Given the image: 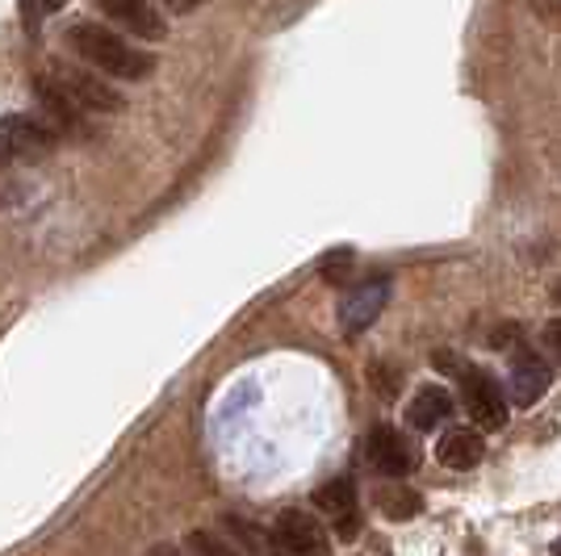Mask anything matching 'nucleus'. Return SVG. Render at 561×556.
Instances as JSON below:
<instances>
[{
    "mask_svg": "<svg viewBox=\"0 0 561 556\" xmlns=\"http://www.w3.org/2000/svg\"><path fill=\"white\" fill-rule=\"evenodd\" d=\"M68 47L80 63H89V68H96L101 76H110V80H126V84L151 80L156 68H160V59L151 50H142L126 34H117L114 25H101V22H71Z\"/></svg>",
    "mask_w": 561,
    "mask_h": 556,
    "instance_id": "1",
    "label": "nucleus"
},
{
    "mask_svg": "<svg viewBox=\"0 0 561 556\" xmlns=\"http://www.w3.org/2000/svg\"><path fill=\"white\" fill-rule=\"evenodd\" d=\"M432 364L440 372H453L457 377V385H461V402H466L469 418L482 427V431H499V427H507V397H503V385H499V377L486 369H478V364H469L461 356H453V351H436L432 356Z\"/></svg>",
    "mask_w": 561,
    "mask_h": 556,
    "instance_id": "2",
    "label": "nucleus"
},
{
    "mask_svg": "<svg viewBox=\"0 0 561 556\" xmlns=\"http://www.w3.org/2000/svg\"><path fill=\"white\" fill-rule=\"evenodd\" d=\"M59 147V126L47 114H4L0 117V163L47 160Z\"/></svg>",
    "mask_w": 561,
    "mask_h": 556,
    "instance_id": "3",
    "label": "nucleus"
},
{
    "mask_svg": "<svg viewBox=\"0 0 561 556\" xmlns=\"http://www.w3.org/2000/svg\"><path fill=\"white\" fill-rule=\"evenodd\" d=\"M50 76L59 80V89L84 109V114H122L126 109V96L117 93L114 84H110V76H101L96 68L89 63H68V59H50L47 63Z\"/></svg>",
    "mask_w": 561,
    "mask_h": 556,
    "instance_id": "4",
    "label": "nucleus"
},
{
    "mask_svg": "<svg viewBox=\"0 0 561 556\" xmlns=\"http://www.w3.org/2000/svg\"><path fill=\"white\" fill-rule=\"evenodd\" d=\"M273 556H331V535L319 514L302 507H285L268 528Z\"/></svg>",
    "mask_w": 561,
    "mask_h": 556,
    "instance_id": "5",
    "label": "nucleus"
},
{
    "mask_svg": "<svg viewBox=\"0 0 561 556\" xmlns=\"http://www.w3.org/2000/svg\"><path fill=\"white\" fill-rule=\"evenodd\" d=\"M365 464L374 473H381V477H411L420 468V452H415V443L407 440L398 427L377 422L374 431L365 436Z\"/></svg>",
    "mask_w": 561,
    "mask_h": 556,
    "instance_id": "6",
    "label": "nucleus"
},
{
    "mask_svg": "<svg viewBox=\"0 0 561 556\" xmlns=\"http://www.w3.org/2000/svg\"><path fill=\"white\" fill-rule=\"evenodd\" d=\"M93 4L122 34H135V43H164L168 38V18L160 13L156 0H93Z\"/></svg>",
    "mask_w": 561,
    "mask_h": 556,
    "instance_id": "7",
    "label": "nucleus"
},
{
    "mask_svg": "<svg viewBox=\"0 0 561 556\" xmlns=\"http://www.w3.org/2000/svg\"><path fill=\"white\" fill-rule=\"evenodd\" d=\"M314 510H323L331 523H335V535L340 540H356L360 535V494H356V482L352 477H331L314 489Z\"/></svg>",
    "mask_w": 561,
    "mask_h": 556,
    "instance_id": "8",
    "label": "nucleus"
},
{
    "mask_svg": "<svg viewBox=\"0 0 561 556\" xmlns=\"http://www.w3.org/2000/svg\"><path fill=\"white\" fill-rule=\"evenodd\" d=\"M390 302V280L374 277V280H360L356 289H348V298L340 302V326L344 335H360L377 323V314L386 310Z\"/></svg>",
    "mask_w": 561,
    "mask_h": 556,
    "instance_id": "9",
    "label": "nucleus"
},
{
    "mask_svg": "<svg viewBox=\"0 0 561 556\" xmlns=\"http://www.w3.org/2000/svg\"><path fill=\"white\" fill-rule=\"evenodd\" d=\"M549 385H553L549 364L533 348H515L512 369H507V390H512L515 406H537L540 397L549 394Z\"/></svg>",
    "mask_w": 561,
    "mask_h": 556,
    "instance_id": "10",
    "label": "nucleus"
},
{
    "mask_svg": "<svg viewBox=\"0 0 561 556\" xmlns=\"http://www.w3.org/2000/svg\"><path fill=\"white\" fill-rule=\"evenodd\" d=\"M30 84H34V96H38V105H43V114H47L50 121L59 126V135H64V130H84L89 114H84V109H80V105H76V101L64 93V89H59V80H55L50 71L34 76Z\"/></svg>",
    "mask_w": 561,
    "mask_h": 556,
    "instance_id": "11",
    "label": "nucleus"
},
{
    "mask_svg": "<svg viewBox=\"0 0 561 556\" xmlns=\"http://www.w3.org/2000/svg\"><path fill=\"white\" fill-rule=\"evenodd\" d=\"M486 456V440H482V431H473V427H453L440 436L436 443V461L453 468V473H469V468H478Z\"/></svg>",
    "mask_w": 561,
    "mask_h": 556,
    "instance_id": "12",
    "label": "nucleus"
},
{
    "mask_svg": "<svg viewBox=\"0 0 561 556\" xmlns=\"http://www.w3.org/2000/svg\"><path fill=\"white\" fill-rule=\"evenodd\" d=\"M407 418H411L415 431H436L440 422L453 418V394L445 385H420L411 406H407Z\"/></svg>",
    "mask_w": 561,
    "mask_h": 556,
    "instance_id": "13",
    "label": "nucleus"
},
{
    "mask_svg": "<svg viewBox=\"0 0 561 556\" xmlns=\"http://www.w3.org/2000/svg\"><path fill=\"white\" fill-rule=\"evenodd\" d=\"M374 507L381 510L386 519L402 523V519H415V514H420V510H423V498L411 486H402V477H390L386 486L374 489Z\"/></svg>",
    "mask_w": 561,
    "mask_h": 556,
    "instance_id": "14",
    "label": "nucleus"
},
{
    "mask_svg": "<svg viewBox=\"0 0 561 556\" xmlns=\"http://www.w3.org/2000/svg\"><path fill=\"white\" fill-rule=\"evenodd\" d=\"M185 544L193 556H243L239 544H227L222 535H214V532H188Z\"/></svg>",
    "mask_w": 561,
    "mask_h": 556,
    "instance_id": "15",
    "label": "nucleus"
},
{
    "mask_svg": "<svg viewBox=\"0 0 561 556\" xmlns=\"http://www.w3.org/2000/svg\"><path fill=\"white\" fill-rule=\"evenodd\" d=\"M64 4H68V0H22V25L30 34H38L47 18L64 13Z\"/></svg>",
    "mask_w": 561,
    "mask_h": 556,
    "instance_id": "16",
    "label": "nucleus"
},
{
    "mask_svg": "<svg viewBox=\"0 0 561 556\" xmlns=\"http://www.w3.org/2000/svg\"><path fill=\"white\" fill-rule=\"evenodd\" d=\"M352 259H356V255H352L348 247L323 255V259H319V277L328 280V285H344V280H348V273H352Z\"/></svg>",
    "mask_w": 561,
    "mask_h": 556,
    "instance_id": "17",
    "label": "nucleus"
},
{
    "mask_svg": "<svg viewBox=\"0 0 561 556\" xmlns=\"http://www.w3.org/2000/svg\"><path fill=\"white\" fill-rule=\"evenodd\" d=\"M540 339H545V348L553 351L561 360V318H553V323H545V331H540Z\"/></svg>",
    "mask_w": 561,
    "mask_h": 556,
    "instance_id": "18",
    "label": "nucleus"
},
{
    "mask_svg": "<svg viewBox=\"0 0 561 556\" xmlns=\"http://www.w3.org/2000/svg\"><path fill=\"white\" fill-rule=\"evenodd\" d=\"M168 13H193V9H202L206 0H160Z\"/></svg>",
    "mask_w": 561,
    "mask_h": 556,
    "instance_id": "19",
    "label": "nucleus"
},
{
    "mask_svg": "<svg viewBox=\"0 0 561 556\" xmlns=\"http://www.w3.org/2000/svg\"><path fill=\"white\" fill-rule=\"evenodd\" d=\"M537 4V13H545V18H561V0H533Z\"/></svg>",
    "mask_w": 561,
    "mask_h": 556,
    "instance_id": "20",
    "label": "nucleus"
},
{
    "mask_svg": "<svg viewBox=\"0 0 561 556\" xmlns=\"http://www.w3.org/2000/svg\"><path fill=\"white\" fill-rule=\"evenodd\" d=\"M147 556H185V553H181L176 544H156V548H151Z\"/></svg>",
    "mask_w": 561,
    "mask_h": 556,
    "instance_id": "21",
    "label": "nucleus"
},
{
    "mask_svg": "<svg viewBox=\"0 0 561 556\" xmlns=\"http://www.w3.org/2000/svg\"><path fill=\"white\" fill-rule=\"evenodd\" d=\"M553 556H561V540H558V544H553Z\"/></svg>",
    "mask_w": 561,
    "mask_h": 556,
    "instance_id": "22",
    "label": "nucleus"
}]
</instances>
